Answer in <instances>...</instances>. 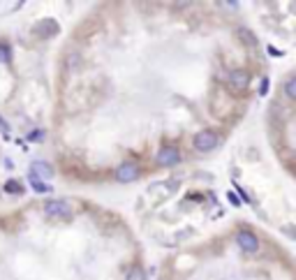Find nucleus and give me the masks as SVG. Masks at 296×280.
Here are the masks:
<instances>
[{
  "mask_svg": "<svg viewBox=\"0 0 296 280\" xmlns=\"http://www.w3.org/2000/svg\"><path fill=\"white\" fill-rule=\"evenodd\" d=\"M42 137H44V132H42V130H35V132H31L28 139H31V141H42Z\"/></svg>",
  "mask_w": 296,
  "mask_h": 280,
  "instance_id": "nucleus-13",
  "label": "nucleus"
},
{
  "mask_svg": "<svg viewBox=\"0 0 296 280\" xmlns=\"http://www.w3.org/2000/svg\"><path fill=\"white\" fill-rule=\"evenodd\" d=\"M0 63H9V49H7V44H0Z\"/></svg>",
  "mask_w": 296,
  "mask_h": 280,
  "instance_id": "nucleus-11",
  "label": "nucleus"
},
{
  "mask_svg": "<svg viewBox=\"0 0 296 280\" xmlns=\"http://www.w3.org/2000/svg\"><path fill=\"white\" fill-rule=\"evenodd\" d=\"M125 280H146L144 269H141V266H134V269H130V273H128V278H125Z\"/></svg>",
  "mask_w": 296,
  "mask_h": 280,
  "instance_id": "nucleus-9",
  "label": "nucleus"
},
{
  "mask_svg": "<svg viewBox=\"0 0 296 280\" xmlns=\"http://www.w3.org/2000/svg\"><path fill=\"white\" fill-rule=\"evenodd\" d=\"M250 81V74L245 72V70H234L231 74H229V83H231V88L234 91H243L245 86Z\"/></svg>",
  "mask_w": 296,
  "mask_h": 280,
  "instance_id": "nucleus-6",
  "label": "nucleus"
},
{
  "mask_svg": "<svg viewBox=\"0 0 296 280\" xmlns=\"http://www.w3.org/2000/svg\"><path fill=\"white\" fill-rule=\"evenodd\" d=\"M195 148L199 153H206V151H213L215 146H218V135L213 132V130H201L197 137H195Z\"/></svg>",
  "mask_w": 296,
  "mask_h": 280,
  "instance_id": "nucleus-1",
  "label": "nucleus"
},
{
  "mask_svg": "<svg viewBox=\"0 0 296 280\" xmlns=\"http://www.w3.org/2000/svg\"><path fill=\"white\" fill-rule=\"evenodd\" d=\"M238 37H241V39H245V42H248V44H250V46H255V44H257V39H255V35H252V33L248 31V28H241V31H238Z\"/></svg>",
  "mask_w": 296,
  "mask_h": 280,
  "instance_id": "nucleus-10",
  "label": "nucleus"
},
{
  "mask_svg": "<svg viewBox=\"0 0 296 280\" xmlns=\"http://www.w3.org/2000/svg\"><path fill=\"white\" fill-rule=\"evenodd\" d=\"M31 174H33V178L37 181V178H51L53 172H51V167L46 165V162H33Z\"/></svg>",
  "mask_w": 296,
  "mask_h": 280,
  "instance_id": "nucleus-7",
  "label": "nucleus"
},
{
  "mask_svg": "<svg viewBox=\"0 0 296 280\" xmlns=\"http://www.w3.org/2000/svg\"><path fill=\"white\" fill-rule=\"evenodd\" d=\"M178 160H181V153L176 151L174 146H164V148H160V153H158V165L171 167V165H176Z\"/></svg>",
  "mask_w": 296,
  "mask_h": 280,
  "instance_id": "nucleus-3",
  "label": "nucleus"
},
{
  "mask_svg": "<svg viewBox=\"0 0 296 280\" xmlns=\"http://www.w3.org/2000/svg\"><path fill=\"white\" fill-rule=\"evenodd\" d=\"M33 188H35V190H39V192H46V190H49V188H46V185H44V183L35 181V178H33Z\"/></svg>",
  "mask_w": 296,
  "mask_h": 280,
  "instance_id": "nucleus-14",
  "label": "nucleus"
},
{
  "mask_svg": "<svg viewBox=\"0 0 296 280\" xmlns=\"http://www.w3.org/2000/svg\"><path fill=\"white\" fill-rule=\"evenodd\" d=\"M236 241H238L241 250H245V252H257V248H259L257 236L252 234V232H238V234H236Z\"/></svg>",
  "mask_w": 296,
  "mask_h": 280,
  "instance_id": "nucleus-4",
  "label": "nucleus"
},
{
  "mask_svg": "<svg viewBox=\"0 0 296 280\" xmlns=\"http://www.w3.org/2000/svg\"><path fill=\"white\" fill-rule=\"evenodd\" d=\"M285 93H287L289 100L296 98V79H294V76H289V79H287V83H285Z\"/></svg>",
  "mask_w": 296,
  "mask_h": 280,
  "instance_id": "nucleus-8",
  "label": "nucleus"
},
{
  "mask_svg": "<svg viewBox=\"0 0 296 280\" xmlns=\"http://www.w3.org/2000/svg\"><path fill=\"white\" fill-rule=\"evenodd\" d=\"M0 128H2V130H7V125H5V123H2V118H0Z\"/></svg>",
  "mask_w": 296,
  "mask_h": 280,
  "instance_id": "nucleus-15",
  "label": "nucleus"
},
{
  "mask_svg": "<svg viewBox=\"0 0 296 280\" xmlns=\"http://www.w3.org/2000/svg\"><path fill=\"white\" fill-rule=\"evenodd\" d=\"M5 190H7V192H19V195H21V185H19L16 181H9L7 185H5Z\"/></svg>",
  "mask_w": 296,
  "mask_h": 280,
  "instance_id": "nucleus-12",
  "label": "nucleus"
},
{
  "mask_svg": "<svg viewBox=\"0 0 296 280\" xmlns=\"http://www.w3.org/2000/svg\"><path fill=\"white\" fill-rule=\"evenodd\" d=\"M139 176V169L134 162H125V165H121L118 169H116V178L121 183H128V181H134Z\"/></svg>",
  "mask_w": 296,
  "mask_h": 280,
  "instance_id": "nucleus-5",
  "label": "nucleus"
},
{
  "mask_svg": "<svg viewBox=\"0 0 296 280\" xmlns=\"http://www.w3.org/2000/svg\"><path fill=\"white\" fill-rule=\"evenodd\" d=\"M44 211L51 218H67V215H72V206L67 202H63V199H51V202L44 204Z\"/></svg>",
  "mask_w": 296,
  "mask_h": 280,
  "instance_id": "nucleus-2",
  "label": "nucleus"
}]
</instances>
